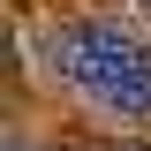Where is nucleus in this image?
I'll use <instances>...</instances> for the list:
<instances>
[{"mask_svg": "<svg viewBox=\"0 0 151 151\" xmlns=\"http://www.w3.org/2000/svg\"><path fill=\"white\" fill-rule=\"evenodd\" d=\"M53 68L106 113H151V45L121 23H76L53 38Z\"/></svg>", "mask_w": 151, "mask_h": 151, "instance_id": "f257e3e1", "label": "nucleus"}, {"mask_svg": "<svg viewBox=\"0 0 151 151\" xmlns=\"http://www.w3.org/2000/svg\"><path fill=\"white\" fill-rule=\"evenodd\" d=\"M121 151H151V144H121Z\"/></svg>", "mask_w": 151, "mask_h": 151, "instance_id": "f03ea898", "label": "nucleus"}, {"mask_svg": "<svg viewBox=\"0 0 151 151\" xmlns=\"http://www.w3.org/2000/svg\"><path fill=\"white\" fill-rule=\"evenodd\" d=\"M144 8H151V0H144Z\"/></svg>", "mask_w": 151, "mask_h": 151, "instance_id": "7ed1b4c3", "label": "nucleus"}]
</instances>
